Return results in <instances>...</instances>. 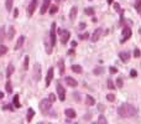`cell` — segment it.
Segmentation results:
<instances>
[{
  "instance_id": "6da1fadb",
  "label": "cell",
  "mask_w": 141,
  "mask_h": 124,
  "mask_svg": "<svg viewBox=\"0 0 141 124\" xmlns=\"http://www.w3.org/2000/svg\"><path fill=\"white\" fill-rule=\"evenodd\" d=\"M118 114L121 118H133L137 114V109L134 107L133 104L123 103L120 107L118 108Z\"/></svg>"
},
{
  "instance_id": "7a4b0ae2",
  "label": "cell",
  "mask_w": 141,
  "mask_h": 124,
  "mask_svg": "<svg viewBox=\"0 0 141 124\" xmlns=\"http://www.w3.org/2000/svg\"><path fill=\"white\" fill-rule=\"evenodd\" d=\"M51 108H52V102L48 98H45L40 102V109L42 113H47Z\"/></svg>"
},
{
  "instance_id": "3957f363",
  "label": "cell",
  "mask_w": 141,
  "mask_h": 124,
  "mask_svg": "<svg viewBox=\"0 0 141 124\" xmlns=\"http://www.w3.org/2000/svg\"><path fill=\"white\" fill-rule=\"evenodd\" d=\"M42 78V70H41V65L40 63H35L33 66V79L36 82H40Z\"/></svg>"
},
{
  "instance_id": "277c9868",
  "label": "cell",
  "mask_w": 141,
  "mask_h": 124,
  "mask_svg": "<svg viewBox=\"0 0 141 124\" xmlns=\"http://www.w3.org/2000/svg\"><path fill=\"white\" fill-rule=\"evenodd\" d=\"M131 35H133V31H131V29H130L129 26H124V29H123V39L120 40V44H124V42H126L130 39V37H131Z\"/></svg>"
},
{
  "instance_id": "5b68a950",
  "label": "cell",
  "mask_w": 141,
  "mask_h": 124,
  "mask_svg": "<svg viewBox=\"0 0 141 124\" xmlns=\"http://www.w3.org/2000/svg\"><path fill=\"white\" fill-rule=\"evenodd\" d=\"M37 4H38V0H31L30 1V4H28L27 6V16L31 17L33 15V12H35V10H36L37 8Z\"/></svg>"
},
{
  "instance_id": "8992f818",
  "label": "cell",
  "mask_w": 141,
  "mask_h": 124,
  "mask_svg": "<svg viewBox=\"0 0 141 124\" xmlns=\"http://www.w3.org/2000/svg\"><path fill=\"white\" fill-rule=\"evenodd\" d=\"M50 44L52 47L56 45V22L51 25V31H50Z\"/></svg>"
},
{
  "instance_id": "52a82bcc",
  "label": "cell",
  "mask_w": 141,
  "mask_h": 124,
  "mask_svg": "<svg viewBox=\"0 0 141 124\" xmlns=\"http://www.w3.org/2000/svg\"><path fill=\"white\" fill-rule=\"evenodd\" d=\"M57 94H58V99H60L61 102H65L66 99V91L65 88L62 87L60 82H57Z\"/></svg>"
},
{
  "instance_id": "ba28073f",
  "label": "cell",
  "mask_w": 141,
  "mask_h": 124,
  "mask_svg": "<svg viewBox=\"0 0 141 124\" xmlns=\"http://www.w3.org/2000/svg\"><path fill=\"white\" fill-rule=\"evenodd\" d=\"M101 34H103V29H101V27L95 29V30H94V32H93V35H92V40H90V41H92V42H97L98 40L100 39Z\"/></svg>"
},
{
  "instance_id": "9c48e42d",
  "label": "cell",
  "mask_w": 141,
  "mask_h": 124,
  "mask_svg": "<svg viewBox=\"0 0 141 124\" xmlns=\"http://www.w3.org/2000/svg\"><path fill=\"white\" fill-rule=\"evenodd\" d=\"M119 58L121 60V62H124V63H128L130 61V52L128 51H123L119 54Z\"/></svg>"
},
{
  "instance_id": "30bf717a",
  "label": "cell",
  "mask_w": 141,
  "mask_h": 124,
  "mask_svg": "<svg viewBox=\"0 0 141 124\" xmlns=\"http://www.w3.org/2000/svg\"><path fill=\"white\" fill-rule=\"evenodd\" d=\"M52 79H53V67H50L48 71H47V74H46V86L48 87L51 84Z\"/></svg>"
},
{
  "instance_id": "8fae6325",
  "label": "cell",
  "mask_w": 141,
  "mask_h": 124,
  "mask_svg": "<svg viewBox=\"0 0 141 124\" xmlns=\"http://www.w3.org/2000/svg\"><path fill=\"white\" fill-rule=\"evenodd\" d=\"M50 5H51V0H43V3H42V5H41V10H40L41 15H43L45 12L48 10Z\"/></svg>"
},
{
  "instance_id": "7c38bea8",
  "label": "cell",
  "mask_w": 141,
  "mask_h": 124,
  "mask_svg": "<svg viewBox=\"0 0 141 124\" xmlns=\"http://www.w3.org/2000/svg\"><path fill=\"white\" fill-rule=\"evenodd\" d=\"M69 37H71V32H69L68 30H65V31L62 32V37H61V42H62V45H66V44L68 42Z\"/></svg>"
},
{
  "instance_id": "4fadbf2b",
  "label": "cell",
  "mask_w": 141,
  "mask_h": 124,
  "mask_svg": "<svg viewBox=\"0 0 141 124\" xmlns=\"http://www.w3.org/2000/svg\"><path fill=\"white\" fill-rule=\"evenodd\" d=\"M65 81H66V83H67V84H68L69 87H73V88H76L77 86H78V82H77L76 79L74 78H72V77H66L65 78Z\"/></svg>"
},
{
  "instance_id": "5bb4252c",
  "label": "cell",
  "mask_w": 141,
  "mask_h": 124,
  "mask_svg": "<svg viewBox=\"0 0 141 124\" xmlns=\"http://www.w3.org/2000/svg\"><path fill=\"white\" fill-rule=\"evenodd\" d=\"M65 114L67 118H69V119H73V118H76L77 113L74 112V109H72V108H67L65 111Z\"/></svg>"
},
{
  "instance_id": "9a60e30c",
  "label": "cell",
  "mask_w": 141,
  "mask_h": 124,
  "mask_svg": "<svg viewBox=\"0 0 141 124\" xmlns=\"http://www.w3.org/2000/svg\"><path fill=\"white\" fill-rule=\"evenodd\" d=\"M58 70H60L61 76H63V74H65L66 66H65V60H63V58H60V61H58Z\"/></svg>"
},
{
  "instance_id": "2e32d148",
  "label": "cell",
  "mask_w": 141,
  "mask_h": 124,
  "mask_svg": "<svg viewBox=\"0 0 141 124\" xmlns=\"http://www.w3.org/2000/svg\"><path fill=\"white\" fill-rule=\"evenodd\" d=\"M24 42H25V37L20 36L19 39H17L16 44H15V51H16V50H20L21 47H22V45H24Z\"/></svg>"
},
{
  "instance_id": "e0dca14e",
  "label": "cell",
  "mask_w": 141,
  "mask_h": 124,
  "mask_svg": "<svg viewBox=\"0 0 141 124\" xmlns=\"http://www.w3.org/2000/svg\"><path fill=\"white\" fill-rule=\"evenodd\" d=\"M50 42V39H45V47H46V52L48 55L52 54V45L48 44Z\"/></svg>"
},
{
  "instance_id": "ac0fdd59",
  "label": "cell",
  "mask_w": 141,
  "mask_h": 124,
  "mask_svg": "<svg viewBox=\"0 0 141 124\" xmlns=\"http://www.w3.org/2000/svg\"><path fill=\"white\" fill-rule=\"evenodd\" d=\"M85 103H87V106H94L95 104V99L93 98L92 96H89V94H87L85 96Z\"/></svg>"
},
{
  "instance_id": "d6986e66",
  "label": "cell",
  "mask_w": 141,
  "mask_h": 124,
  "mask_svg": "<svg viewBox=\"0 0 141 124\" xmlns=\"http://www.w3.org/2000/svg\"><path fill=\"white\" fill-rule=\"evenodd\" d=\"M77 12H78L77 6H73V8L71 9V12H69V19H71V20H74L77 17Z\"/></svg>"
},
{
  "instance_id": "ffe728a7",
  "label": "cell",
  "mask_w": 141,
  "mask_h": 124,
  "mask_svg": "<svg viewBox=\"0 0 141 124\" xmlns=\"http://www.w3.org/2000/svg\"><path fill=\"white\" fill-rule=\"evenodd\" d=\"M14 71H15L14 65H12V63H10V65L8 66V68H6V77H8V78H10V77H11V74L14 73Z\"/></svg>"
},
{
  "instance_id": "44dd1931",
  "label": "cell",
  "mask_w": 141,
  "mask_h": 124,
  "mask_svg": "<svg viewBox=\"0 0 141 124\" xmlns=\"http://www.w3.org/2000/svg\"><path fill=\"white\" fill-rule=\"evenodd\" d=\"M5 36H6V29H5V26H1L0 27V44L5 40Z\"/></svg>"
},
{
  "instance_id": "7402d4cb",
  "label": "cell",
  "mask_w": 141,
  "mask_h": 124,
  "mask_svg": "<svg viewBox=\"0 0 141 124\" xmlns=\"http://www.w3.org/2000/svg\"><path fill=\"white\" fill-rule=\"evenodd\" d=\"M33 116H35V111H33L32 108H28L27 109V116H26V119H27V122H31L33 118Z\"/></svg>"
},
{
  "instance_id": "603a6c76",
  "label": "cell",
  "mask_w": 141,
  "mask_h": 124,
  "mask_svg": "<svg viewBox=\"0 0 141 124\" xmlns=\"http://www.w3.org/2000/svg\"><path fill=\"white\" fill-rule=\"evenodd\" d=\"M12 4H14V0H5V6L9 12L12 10Z\"/></svg>"
},
{
  "instance_id": "cb8c5ba5",
  "label": "cell",
  "mask_w": 141,
  "mask_h": 124,
  "mask_svg": "<svg viewBox=\"0 0 141 124\" xmlns=\"http://www.w3.org/2000/svg\"><path fill=\"white\" fill-rule=\"evenodd\" d=\"M14 35H15V27H14V26H10V27H9L8 39L9 40H12V39H14Z\"/></svg>"
},
{
  "instance_id": "d4e9b609",
  "label": "cell",
  "mask_w": 141,
  "mask_h": 124,
  "mask_svg": "<svg viewBox=\"0 0 141 124\" xmlns=\"http://www.w3.org/2000/svg\"><path fill=\"white\" fill-rule=\"evenodd\" d=\"M12 103H14L15 108H20L21 107L20 102H19V94H15V96H14V98H12Z\"/></svg>"
},
{
  "instance_id": "484cf974",
  "label": "cell",
  "mask_w": 141,
  "mask_h": 124,
  "mask_svg": "<svg viewBox=\"0 0 141 124\" xmlns=\"http://www.w3.org/2000/svg\"><path fill=\"white\" fill-rule=\"evenodd\" d=\"M103 72H104V68H103V67H95L94 71H93V73L95 74V76H99V74H101Z\"/></svg>"
},
{
  "instance_id": "4316f807",
  "label": "cell",
  "mask_w": 141,
  "mask_h": 124,
  "mask_svg": "<svg viewBox=\"0 0 141 124\" xmlns=\"http://www.w3.org/2000/svg\"><path fill=\"white\" fill-rule=\"evenodd\" d=\"M72 71L76 72V73H82V66H79V65H73Z\"/></svg>"
},
{
  "instance_id": "83f0119b",
  "label": "cell",
  "mask_w": 141,
  "mask_h": 124,
  "mask_svg": "<svg viewBox=\"0 0 141 124\" xmlns=\"http://www.w3.org/2000/svg\"><path fill=\"white\" fill-rule=\"evenodd\" d=\"M135 9H136V11L139 12V15L141 16V0H136V3H135Z\"/></svg>"
},
{
  "instance_id": "f1b7e54d",
  "label": "cell",
  "mask_w": 141,
  "mask_h": 124,
  "mask_svg": "<svg viewBox=\"0 0 141 124\" xmlns=\"http://www.w3.org/2000/svg\"><path fill=\"white\" fill-rule=\"evenodd\" d=\"M5 89H6V92H8V93H11V92H12V84H11V82H10V81H6Z\"/></svg>"
},
{
  "instance_id": "f546056e",
  "label": "cell",
  "mask_w": 141,
  "mask_h": 124,
  "mask_svg": "<svg viewBox=\"0 0 141 124\" xmlns=\"http://www.w3.org/2000/svg\"><path fill=\"white\" fill-rule=\"evenodd\" d=\"M97 123L98 124H106V123H108V120H106V118H105L104 116H100L99 118H98Z\"/></svg>"
},
{
  "instance_id": "4dcf8cb0",
  "label": "cell",
  "mask_w": 141,
  "mask_h": 124,
  "mask_svg": "<svg viewBox=\"0 0 141 124\" xmlns=\"http://www.w3.org/2000/svg\"><path fill=\"white\" fill-rule=\"evenodd\" d=\"M84 14H87V15H89V16H92V15H94V9L93 8H85Z\"/></svg>"
},
{
  "instance_id": "1f68e13d",
  "label": "cell",
  "mask_w": 141,
  "mask_h": 124,
  "mask_svg": "<svg viewBox=\"0 0 141 124\" xmlns=\"http://www.w3.org/2000/svg\"><path fill=\"white\" fill-rule=\"evenodd\" d=\"M8 52V47L4 45H0V56H3V55H5Z\"/></svg>"
},
{
  "instance_id": "d6a6232c",
  "label": "cell",
  "mask_w": 141,
  "mask_h": 124,
  "mask_svg": "<svg viewBox=\"0 0 141 124\" xmlns=\"http://www.w3.org/2000/svg\"><path fill=\"white\" fill-rule=\"evenodd\" d=\"M28 61H30V57L28 56H25V61H24V70H28Z\"/></svg>"
},
{
  "instance_id": "836d02e7",
  "label": "cell",
  "mask_w": 141,
  "mask_h": 124,
  "mask_svg": "<svg viewBox=\"0 0 141 124\" xmlns=\"http://www.w3.org/2000/svg\"><path fill=\"white\" fill-rule=\"evenodd\" d=\"M57 10H58V6H57V5H52V6H51V9H50V14H51V15H53V14H56V12H57Z\"/></svg>"
},
{
  "instance_id": "e575fe53",
  "label": "cell",
  "mask_w": 141,
  "mask_h": 124,
  "mask_svg": "<svg viewBox=\"0 0 141 124\" xmlns=\"http://www.w3.org/2000/svg\"><path fill=\"white\" fill-rule=\"evenodd\" d=\"M116 86H118V88H123V86H124V83H123V78H121V77L116 78Z\"/></svg>"
},
{
  "instance_id": "d590c367",
  "label": "cell",
  "mask_w": 141,
  "mask_h": 124,
  "mask_svg": "<svg viewBox=\"0 0 141 124\" xmlns=\"http://www.w3.org/2000/svg\"><path fill=\"white\" fill-rule=\"evenodd\" d=\"M106 99H108L109 102H114V101H115V96H114L113 93H108V94H106Z\"/></svg>"
},
{
  "instance_id": "8d00e7d4",
  "label": "cell",
  "mask_w": 141,
  "mask_h": 124,
  "mask_svg": "<svg viewBox=\"0 0 141 124\" xmlns=\"http://www.w3.org/2000/svg\"><path fill=\"white\" fill-rule=\"evenodd\" d=\"M3 109H4V111L6 109V111H10V112H14V111H15L11 104H6V106H4V107H3Z\"/></svg>"
},
{
  "instance_id": "74e56055",
  "label": "cell",
  "mask_w": 141,
  "mask_h": 124,
  "mask_svg": "<svg viewBox=\"0 0 141 124\" xmlns=\"http://www.w3.org/2000/svg\"><path fill=\"white\" fill-rule=\"evenodd\" d=\"M140 56H141V52H140V49H137V47H136V49H135V50H134V57H140Z\"/></svg>"
},
{
  "instance_id": "f35d334b",
  "label": "cell",
  "mask_w": 141,
  "mask_h": 124,
  "mask_svg": "<svg viewBox=\"0 0 141 124\" xmlns=\"http://www.w3.org/2000/svg\"><path fill=\"white\" fill-rule=\"evenodd\" d=\"M108 88H109V89H114V88H115L113 79H108Z\"/></svg>"
},
{
  "instance_id": "ab89813d",
  "label": "cell",
  "mask_w": 141,
  "mask_h": 124,
  "mask_svg": "<svg viewBox=\"0 0 141 124\" xmlns=\"http://www.w3.org/2000/svg\"><path fill=\"white\" fill-rule=\"evenodd\" d=\"M88 37H89L88 32H84V34H81V35H79V39H81V40H87Z\"/></svg>"
},
{
  "instance_id": "60d3db41",
  "label": "cell",
  "mask_w": 141,
  "mask_h": 124,
  "mask_svg": "<svg viewBox=\"0 0 141 124\" xmlns=\"http://www.w3.org/2000/svg\"><path fill=\"white\" fill-rule=\"evenodd\" d=\"M109 72H110V73H111V74H114V73H118V68H116V67H113V66H111V67H110V68H109Z\"/></svg>"
},
{
  "instance_id": "b9f144b4",
  "label": "cell",
  "mask_w": 141,
  "mask_h": 124,
  "mask_svg": "<svg viewBox=\"0 0 141 124\" xmlns=\"http://www.w3.org/2000/svg\"><path fill=\"white\" fill-rule=\"evenodd\" d=\"M48 99L50 101H51V102H55V101H56V96H55V93H50V96H48Z\"/></svg>"
},
{
  "instance_id": "7bdbcfd3",
  "label": "cell",
  "mask_w": 141,
  "mask_h": 124,
  "mask_svg": "<svg viewBox=\"0 0 141 124\" xmlns=\"http://www.w3.org/2000/svg\"><path fill=\"white\" fill-rule=\"evenodd\" d=\"M114 9L116 10L118 12H120L121 11V8H120V5L118 4V3H114Z\"/></svg>"
},
{
  "instance_id": "ee69618b",
  "label": "cell",
  "mask_w": 141,
  "mask_h": 124,
  "mask_svg": "<svg viewBox=\"0 0 141 124\" xmlns=\"http://www.w3.org/2000/svg\"><path fill=\"white\" fill-rule=\"evenodd\" d=\"M98 111H99V112H104L105 111V107L103 106V104H98Z\"/></svg>"
},
{
  "instance_id": "f6af8a7d",
  "label": "cell",
  "mask_w": 141,
  "mask_h": 124,
  "mask_svg": "<svg viewBox=\"0 0 141 124\" xmlns=\"http://www.w3.org/2000/svg\"><path fill=\"white\" fill-rule=\"evenodd\" d=\"M130 76H131V77H136V76H137V72L135 70H131V71H130Z\"/></svg>"
},
{
  "instance_id": "bcb514c9",
  "label": "cell",
  "mask_w": 141,
  "mask_h": 124,
  "mask_svg": "<svg viewBox=\"0 0 141 124\" xmlns=\"http://www.w3.org/2000/svg\"><path fill=\"white\" fill-rule=\"evenodd\" d=\"M19 16V9L15 8V11H14V17H17Z\"/></svg>"
},
{
  "instance_id": "7dc6e473",
  "label": "cell",
  "mask_w": 141,
  "mask_h": 124,
  "mask_svg": "<svg viewBox=\"0 0 141 124\" xmlns=\"http://www.w3.org/2000/svg\"><path fill=\"white\" fill-rule=\"evenodd\" d=\"M79 29H81V30L85 29V24H84V22H81V24H79Z\"/></svg>"
},
{
  "instance_id": "c3c4849f",
  "label": "cell",
  "mask_w": 141,
  "mask_h": 124,
  "mask_svg": "<svg viewBox=\"0 0 141 124\" xmlns=\"http://www.w3.org/2000/svg\"><path fill=\"white\" fill-rule=\"evenodd\" d=\"M106 3H108L109 5H111V4L114 3V0H106Z\"/></svg>"
},
{
  "instance_id": "681fc988",
  "label": "cell",
  "mask_w": 141,
  "mask_h": 124,
  "mask_svg": "<svg viewBox=\"0 0 141 124\" xmlns=\"http://www.w3.org/2000/svg\"><path fill=\"white\" fill-rule=\"evenodd\" d=\"M77 46V42L76 41H72V47H76Z\"/></svg>"
},
{
  "instance_id": "f907efd6",
  "label": "cell",
  "mask_w": 141,
  "mask_h": 124,
  "mask_svg": "<svg viewBox=\"0 0 141 124\" xmlns=\"http://www.w3.org/2000/svg\"><path fill=\"white\" fill-rule=\"evenodd\" d=\"M3 97H4V93H3V92H0V99L3 98Z\"/></svg>"
},
{
  "instance_id": "816d5d0a",
  "label": "cell",
  "mask_w": 141,
  "mask_h": 124,
  "mask_svg": "<svg viewBox=\"0 0 141 124\" xmlns=\"http://www.w3.org/2000/svg\"><path fill=\"white\" fill-rule=\"evenodd\" d=\"M55 1H56V3H60V1H61V0H55Z\"/></svg>"
},
{
  "instance_id": "f5cc1de1",
  "label": "cell",
  "mask_w": 141,
  "mask_h": 124,
  "mask_svg": "<svg viewBox=\"0 0 141 124\" xmlns=\"http://www.w3.org/2000/svg\"><path fill=\"white\" fill-rule=\"evenodd\" d=\"M140 34H141V29H140Z\"/></svg>"
}]
</instances>
